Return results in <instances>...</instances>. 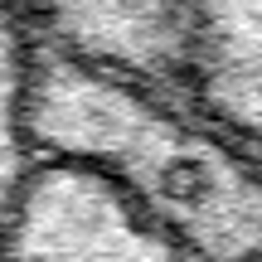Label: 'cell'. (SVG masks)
Wrapping results in <instances>:
<instances>
[{"label": "cell", "mask_w": 262, "mask_h": 262, "mask_svg": "<svg viewBox=\"0 0 262 262\" xmlns=\"http://www.w3.org/2000/svg\"><path fill=\"white\" fill-rule=\"evenodd\" d=\"M25 136L34 156L112 175L189 262H262V150L189 93L34 39Z\"/></svg>", "instance_id": "obj_1"}, {"label": "cell", "mask_w": 262, "mask_h": 262, "mask_svg": "<svg viewBox=\"0 0 262 262\" xmlns=\"http://www.w3.org/2000/svg\"><path fill=\"white\" fill-rule=\"evenodd\" d=\"M0 262H189V253L112 175L63 156H29Z\"/></svg>", "instance_id": "obj_2"}, {"label": "cell", "mask_w": 262, "mask_h": 262, "mask_svg": "<svg viewBox=\"0 0 262 262\" xmlns=\"http://www.w3.org/2000/svg\"><path fill=\"white\" fill-rule=\"evenodd\" d=\"M34 39L88 63L189 93V0H15Z\"/></svg>", "instance_id": "obj_3"}, {"label": "cell", "mask_w": 262, "mask_h": 262, "mask_svg": "<svg viewBox=\"0 0 262 262\" xmlns=\"http://www.w3.org/2000/svg\"><path fill=\"white\" fill-rule=\"evenodd\" d=\"M189 97L262 150V0H194Z\"/></svg>", "instance_id": "obj_4"}, {"label": "cell", "mask_w": 262, "mask_h": 262, "mask_svg": "<svg viewBox=\"0 0 262 262\" xmlns=\"http://www.w3.org/2000/svg\"><path fill=\"white\" fill-rule=\"evenodd\" d=\"M29 54L34 29L19 15L15 0H0V233L19 180L29 170V136H25V83H29Z\"/></svg>", "instance_id": "obj_5"}, {"label": "cell", "mask_w": 262, "mask_h": 262, "mask_svg": "<svg viewBox=\"0 0 262 262\" xmlns=\"http://www.w3.org/2000/svg\"><path fill=\"white\" fill-rule=\"evenodd\" d=\"M189 5H194V0H189Z\"/></svg>", "instance_id": "obj_6"}]
</instances>
